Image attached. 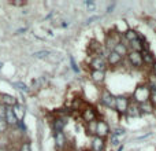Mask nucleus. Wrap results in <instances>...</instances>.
<instances>
[{"label": "nucleus", "mask_w": 156, "mask_h": 151, "mask_svg": "<svg viewBox=\"0 0 156 151\" xmlns=\"http://www.w3.org/2000/svg\"><path fill=\"white\" fill-rule=\"evenodd\" d=\"M82 118L89 124L93 122V121L96 120V111L92 109V107H88V109H85L84 111H82Z\"/></svg>", "instance_id": "11"}, {"label": "nucleus", "mask_w": 156, "mask_h": 151, "mask_svg": "<svg viewBox=\"0 0 156 151\" xmlns=\"http://www.w3.org/2000/svg\"><path fill=\"white\" fill-rule=\"evenodd\" d=\"M151 100H152V104L156 107V91H151Z\"/></svg>", "instance_id": "26"}, {"label": "nucleus", "mask_w": 156, "mask_h": 151, "mask_svg": "<svg viewBox=\"0 0 156 151\" xmlns=\"http://www.w3.org/2000/svg\"><path fill=\"white\" fill-rule=\"evenodd\" d=\"M149 87L151 91H156V76H152L149 78Z\"/></svg>", "instance_id": "23"}, {"label": "nucleus", "mask_w": 156, "mask_h": 151, "mask_svg": "<svg viewBox=\"0 0 156 151\" xmlns=\"http://www.w3.org/2000/svg\"><path fill=\"white\" fill-rule=\"evenodd\" d=\"M101 103L107 107H115V98L112 96L111 92L103 91V93H101Z\"/></svg>", "instance_id": "6"}, {"label": "nucleus", "mask_w": 156, "mask_h": 151, "mask_svg": "<svg viewBox=\"0 0 156 151\" xmlns=\"http://www.w3.org/2000/svg\"><path fill=\"white\" fill-rule=\"evenodd\" d=\"M12 151H16V150H12Z\"/></svg>", "instance_id": "34"}, {"label": "nucleus", "mask_w": 156, "mask_h": 151, "mask_svg": "<svg viewBox=\"0 0 156 151\" xmlns=\"http://www.w3.org/2000/svg\"><path fill=\"white\" fill-rule=\"evenodd\" d=\"M4 115H5V107L0 103V118H4Z\"/></svg>", "instance_id": "28"}, {"label": "nucleus", "mask_w": 156, "mask_h": 151, "mask_svg": "<svg viewBox=\"0 0 156 151\" xmlns=\"http://www.w3.org/2000/svg\"><path fill=\"white\" fill-rule=\"evenodd\" d=\"M129 100L125 98V96H116L115 98V109L118 110L119 113H126L129 107Z\"/></svg>", "instance_id": "3"}, {"label": "nucleus", "mask_w": 156, "mask_h": 151, "mask_svg": "<svg viewBox=\"0 0 156 151\" xmlns=\"http://www.w3.org/2000/svg\"><path fill=\"white\" fill-rule=\"evenodd\" d=\"M86 7H88V10H95L96 8V3L95 2H86Z\"/></svg>", "instance_id": "27"}, {"label": "nucleus", "mask_w": 156, "mask_h": 151, "mask_svg": "<svg viewBox=\"0 0 156 151\" xmlns=\"http://www.w3.org/2000/svg\"><path fill=\"white\" fill-rule=\"evenodd\" d=\"M33 56L37 58V59H45V58L51 56V52L49 51H38V52H34Z\"/></svg>", "instance_id": "21"}, {"label": "nucleus", "mask_w": 156, "mask_h": 151, "mask_svg": "<svg viewBox=\"0 0 156 151\" xmlns=\"http://www.w3.org/2000/svg\"><path fill=\"white\" fill-rule=\"evenodd\" d=\"M70 63H71V66H73L74 71H78V67H77V65H75V62H74V59H73V58H71V59H70Z\"/></svg>", "instance_id": "30"}, {"label": "nucleus", "mask_w": 156, "mask_h": 151, "mask_svg": "<svg viewBox=\"0 0 156 151\" xmlns=\"http://www.w3.org/2000/svg\"><path fill=\"white\" fill-rule=\"evenodd\" d=\"M12 111H14V114H15V117L18 118V121L23 117V110H22V107L19 106V104H15V106L12 107Z\"/></svg>", "instance_id": "20"}, {"label": "nucleus", "mask_w": 156, "mask_h": 151, "mask_svg": "<svg viewBox=\"0 0 156 151\" xmlns=\"http://www.w3.org/2000/svg\"><path fill=\"white\" fill-rule=\"evenodd\" d=\"M18 125H19V128H21L22 131H25V124L23 122H18Z\"/></svg>", "instance_id": "32"}, {"label": "nucleus", "mask_w": 156, "mask_h": 151, "mask_svg": "<svg viewBox=\"0 0 156 151\" xmlns=\"http://www.w3.org/2000/svg\"><path fill=\"white\" fill-rule=\"evenodd\" d=\"M4 120L7 122V125H18V118L15 117L12 111V107H5V115H4Z\"/></svg>", "instance_id": "7"}, {"label": "nucleus", "mask_w": 156, "mask_h": 151, "mask_svg": "<svg viewBox=\"0 0 156 151\" xmlns=\"http://www.w3.org/2000/svg\"><path fill=\"white\" fill-rule=\"evenodd\" d=\"M141 55H142V60H144V63L153 66V63H155V56H153L148 49H144V51L141 52Z\"/></svg>", "instance_id": "16"}, {"label": "nucleus", "mask_w": 156, "mask_h": 151, "mask_svg": "<svg viewBox=\"0 0 156 151\" xmlns=\"http://www.w3.org/2000/svg\"><path fill=\"white\" fill-rule=\"evenodd\" d=\"M11 4H14V5H23L25 2H21V0H14V2H11Z\"/></svg>", "instance_id": "29"}, {"label": "nucleus", "mask_w": 156, "mask_h": 151, "mask_svg": "<svg viewBox=\"0 0 156 151\" xmlns=\"http://www.w3.org/2000/svg\"><path fill=\"white\" fill-rule=\"evenodd\" d=\"M120 60H122V56H120L119 54H116L115 51H109L108 55H107V62L111 66H115V65H118V63H120Z\"/></svg>", "instance_id": "10"}, {"label": "nucleus", "mask_w": 156, "mask_h": 151, "mask_svg": "<svg viewBox=\"0 0 156 151\" xmlns=\"http://www.w3.org/2000/svg\"><path fill=\"white\" fill-rule=\"evenodd\" d=\"M66 122H67V118L66 117H57L56 120L54 121V129L56 132H62V129L64 128V125H66Z\"/></svg>", "instance_id": "12"}, {"label": "nucleus", "mask_w": 156, "mask_h": 151, "mask_svg": "<svg viewBox=\"0 0 156 151\" xmlns=\"http://www.w3.org/2000/svg\"><path fill=\"white\" fill-rule=\"evenodd\" d=\"M109 132V128H108V124L104 122V121H99L96 124V136L101 137L103 139L104 136H107Z\"/></svg>", "instance_id": "5"}, {"label": "nucleus", "mask_w": 156, "mask_h": 151, "mask_svg": "<svg viewBox=\"0 0 156 151\" xmlns=\"http://www.w3.org/2000/svg\"><path fill=\"white\" fill-rule=\"evenodd\" d=\"M129 56V60H130V63L133 66H136V67H141L142 65H144V60H142V55L141 52H136V51H131L127 54Z\"/></svg>", "instance_id": "2"}, {"label": "nucleus", "mask_w": 156, "mask_h": 151, "mask_svg": "<svg viewBox=\"0 0 156 151\" xmlns=\"http://www.w3.org/2000/svg\"><path fill=\"white\" fill-rule=\"evenodd\" d=\"M0 100H2V104L4 107H14L16 104V99L12 95H8V93H3L0 96Z\"/></svg>", "instance_id": "8"}, {"label": "nucleus", "mask_w": 156, "mask_h": 151, "mask_svg": "<svg viewBox=\"0 0 156 151\" xmlns=\"http://www.w3.org/2000/svg\"><path fill=\"white\" fill-rule=\"evenodd\" d=\"M15 87L19 88L22 92H29V88H27V85L23 84V82H15Z\"/></svg>", "instance_id": "22"}, {"label": "nucleus", "mask_w": 156, "mask_h": 151, "mask_svg": "<svg viewBox=\"0 0 156 151\" xmlns=\"http://www.w3.org/2000/svg\"><path fill=\"white\" fill-rule=\"evenodd\" d=\"M104 77H106V73L101 70H92V73H90V78H92V81L95 82H101L104 81Z\"/></svg>", "instance_id": "13"}, {"label": "nucleus", "mask_w": 156, "mask_h": 151, "mask_svg": "<svg viewBox=\"0 0 156 151\" xmlns=\"http://www.w3.org/2000/svg\"><path fill=\"white\" fill-rule=\"evenodd\" d=\"M104 147V140L99 136H95L92 140V150L93 151H101Z\"/></svg>", "instance_id": "14"}, {"label": "nucleus", "mask_w": 156, "mask_h": 151, "mask_svg": "<svg viewBox=\"0 0 156 151\" xmlns=\"http://www.w3.org/2000/svg\"><path fill=\"white\" fill-rule=\"evenodd\" d=\"M114 51L116 52V54H119L120 56H125L126 54H127V45H126L125 43H118L116 45H115V48H114Z\"/></svg>", "instance_id": "18"}, {"label": "nucleus", "mask_w": 156, "mask_h": 151, "mask_svg": "<svg viewBox=\"0 0 156 151\" xmlns=\"http://www.w3.org/2000/svg\"><path fill=\"white\" fill-rule=\"evenodd\" d=\"M138 109H140V111H141V114H151V113H153V110H155V106L152 104V102L147 100V102L140 103Z\"/></svg>", "instance_id": "9"}, {"label": "nucleus", "mask_w": 156, "mask_h": 151, "mask_svg": "<svg viewBox=\"0 0 156 151\" xmlns=\"http://www.w3.org/2000/svg\"><path fill=\"white\" fill-rule=\"evenodd\" d=\"M127 113L129 115H133V117H138L140 114H141V111H140V109H138V104H129V107H127Z\"/></svg>", "instance_id": "19"}, {"label": "nucleus", "mask_w": 156, "mask_h": 151, "mask_svg": "<svg viewBox=\"0 0 156 151\" xmlns=\"http://www.w3.org/2000/svg\"><path fill=\"white\" fill-rule=\"evenodd\" d=\"M151 96V89L148 87H138L134 92V100L137 102V104L147 102L148 98Z\"/></svg>", "instance_id": "1"}, {"label": "nucleus", "mask_w": 156, "mask_h": 151, "mask_svg": "<svg viewBox=\"0 0 156 151\" xmlns=\"http://www.w3.org/2000/svg\"><path fill=\"white\" fill-rule=\"evenodd\" d=\"M19 151H32V150H30V144H29V143H22Z\"/></svg>", "instance_id": "25"}, {"label": "nucleus", "mask_w": 156, "mask_h": 151, "mask_svg": "<svg viewBox=\"0 0 156 151\" xmlns=\"http://www.w3.org/2000/svg\"><path fill=\"white\" fill-rule=\"evenodd\" d=\"M152 69H153V76H156V62H155V63H153Z\"/></svg>", "instance_id": "33"}, {"label": "nucleus", "mask_w": 156, "mask_h": 151, "mask_svg": "<svg viewBox=\"0 0 156 151\" xmlns=\"http://www.w3.org/2000/svg\"><path fill=\"white\" fill-rule=\"evenodd\" d=\"M137 38H140V36L137 34L136 30H133V29H127V30H126V33H125V40L126 41L131 43V41L137 40Z\"/></svg>", "instance_id": "17"}, {"label": "nucleus", "mask_w": 156, "mask_h": 151, "mask_svg": "<svg viewBox=\"0 0 156 151\" xmlns=\"http://www.w3.org/2000/svg\"><path fill=\"white\" fill-rule=\"evenodd\" d=\"M55 143H56V147L60 148V150L66 146V136L62 132H56V135H55Z\"/></svg>", "instance_id": "15"}, {"label": "nucleus", "mask_w": 156, "mask_h": 151, "mask_svg": "<svg viewBox=\"0 0 156 151\" xmlns=\"http://www.w3.org/2000/svg\"><path fill=\"white\" fill-rule=\"evenodd\" d=\"M111 142H112V144H118V136L112 135V136H111Z\"/></svg>", "instance_id": "31"}, {"label": "nucleus", "mask_w": 156, "mask_h": 151, "mask_svg": "<svg viewBox=\"0 0 156 151\" xmlns=\"http://www.w3.org/2000/svg\"><path fill=\"white\" fill-rule=\"evenodd\" d=\"M90 66L93 67V70H101V71H104V70H106V67H107V62H106V59H104V58L100 55V56L93 58L92 62H90Z\"/></svg>", "instance_id": "4"}, {"label": "nucleus", "mask_w": 156, "mask_h": 151, "mask_svg": "<svg viewBox=\"0 0 156 151\" xmlns=\"http://www.w3.org/2000/svg\"><path fill=\"white\" fill-rule=\"evenodd\" d=\"M7 128H8V125H7V122H5V120L4 118H0V132H5Z\"/></svg>", "instance_id": "24"}]
</instances>
